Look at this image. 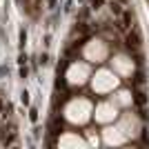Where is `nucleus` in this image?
Here are the masks:
<instances>
[{"label":"nucleus","instance_id":"nucleus-4","mask_svg":"<svg viewBox=\"0 0 149 149\" xmlns=\"http://www.w3.org/2000/svg\"><path fill=\"white\" fill-rule=\"evenodd\" d=\"M85 56H87L89 60H93V62H100L102 58L107 56L105 42H100V40H91V42L85 47Z\"/></svg>","mask_w":149,"mask_h":149},{"label":"nucleus","instance_id":"nucleus-8","mask_svg":"<svg viewBox=\"0 0 149 149\" xmlns=\"http://www.w3.org/2000/svg\"><path fill=\"white\" fill-rule=\"evenodd\" d=\"M118 131H120V129H107V131H105V140H107L109 145H118V143H123L125 136H123V134H118Z\"/></svg>","mask_w":149,"mask_h":149},{"label":"nucleus","instance_id":"nucleus-6","mask_svg":"<svg viewBox=\"0 0 149 149\" xmlns=\"http://www.w3.org/2000/svg\"><path fill=\"white\" fill-rule=\"evenodd\" d=\"M113 67L118 69V71H123V74H131V69H134V62L129 60V58H116L113 60Z\"/></svg>","mask_w":149,"mask_h":149},{"label":"nucleus","instance_id":"nucleus-1","mask_svg":"<svg viewBox=\"0 0 149 149\" xmlns=\"http://www.w3.org/2000/svg\"><path fill=\"white\" fill-rule=\"evenodd\" d=\"M89 113H91V105H89V100H85V98H76L65 107V118H67L69 123H76V125L87 123Z\"/></svg>","mask_w":149,"mask_h":149},{"label":"nucleus","instance_id":"nucleus-7","mask_svg":"<svg viewBox=\"0 0 149 149\" xmlns=\"http://www.w3.org/2000/svg\"><path fill=\"white\" fill-rule=\"evenodd\" d=\"M58 145H60V147H69V145H78V147H85V143H82L78 136H74V134H65V136L58 140Z\"/></svg>","mask_w":149,"mask_h":149},{"label":"nucleus","instance_id":"nucleus-2","mask_svg":"<svg viewBox=\"0 0 149 149\" xmlns=\"http://www.w3.org/2000/svg\"><path fill=\"white\" fill-rule=\"evenodd\" d=\"M118 85V78L111 74V71H98V74L93 76V91L98 93H105V91H111L113 87Z\"/></svg>","mask_w":149,"mask_h":149},{"label":"nucleus","instance_id":"nucleus-5","mask_svg":"<svg viewBox=\"0 0 149 149\" xmlns=\"http://www.w3.org/2000/svg\"><path fill=\"white\" fill-rule=\"evenodd\" d=\"M116 118V107L111 102H102V105L96 109V120L98 123H109V120Z\"/></svg>","mask_w":149,"mask_h":149},{"label":"nucleus","instance_id":"nucleus-3","mask_svg":"<svg viewBox=\"0 0 149 149\" xmlns=\"http://www.w3.org/2000/svg\"><path fill=\"white\" fill-rule=\"evenodd\" d=\"M87 76H89V67L85 62H74V65L67 69V82L69 85H78V87H80L82 82L87 80Z\"/></svg>","mask_w":149,"mask_h":149}]
</instances>
